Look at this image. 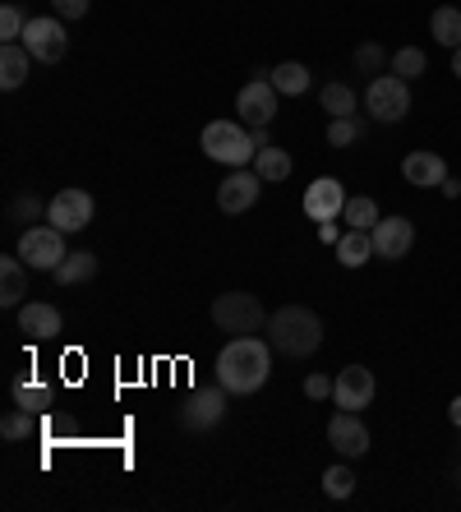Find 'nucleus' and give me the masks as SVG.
Wrapping results in <instances>:
<instances>
[{
	"label": "nucleus",
	"mask_w": 461,
	"mask_h": 512,
	"mask_svg": "<svg viewBox=\"0 0 461 512\" xmlns=\"http://www.w3.org/2000/svg\"><path fill=\"white\" fill-rule=\"evenodd\" d=\"M272 374V342H263V337H231V342L222 346V356H217V383H222L226 393H259L263 383H268Z\"/></svg>",
	"instance_id": "1"
},
{
	"label": "nucleus",
	"mask_w": 461,
	"mask_h": 512,
	"mask_svg": "<svg viewBox=\"0 0 461 512\" xmlns=\"http://www.w3.org/2000/svg\"><path fill=\"white\" fill-rule=\"evenodd\" d=\"M268 342L277 356L286 360H309L323 346V319L309 305H282L277 314H268Z\"/></svg>",
	"instance_id": "2"
},
{
	"label": "nucleus",
	"mask_w": 461,
	"mask_h": 512,
	"mask_svg": "<svg viewBox=\"0 0 461 512\" xmlns=\"http://www.w3.org/2000/svg\"><path fill=\"white\" fill-rule=\"evenodd\" d=\"M199 143H203V153L213 157V162H226V167H249L254 153H259L240 120H213V125L203 130Z\"/></svg>",
	"instance_id": "3"
},
{
	"label": "nucleus",
	"mask_w": 461,
	"mask_h": 512,
	"mask_svg": "<svg viewBox=\"0 0 461 512\" xmlns=\"http://www.w3.org/2000/svg\"><path fill=\"white\" fill-rule=\"evenodd\" d=\"M213 323L222 333L249 337V333H263V328H268V310H263L259 296H249V291H226V296L213 300Z\"/></svg>",
	"instance_id": "4"
},
{
	"label": "nucleus",
	"mask_w": 461,
	"mask_h": 512,
	"mask_svg": "<svg viewBox=\"0 0 461 512\" xmlns=\"http://www.w3.org/2000/svg\"><path fill=\"white\" fill-rule=\"evenodd\" d=\"M19 259H24L28 268H37V273H56L60 263L70 259V254H65V231L51 227V222L24 227L19 231Z\"/></svg>",
	"instance_id": "5"
},
{
	"label": "nucleus",
	"mask_w": 461,
	"mask_h": 512,
	"mask_svg": "<svg viewBox=\"0 0 461 512\" xmlns=\"http://www.w3.org/2000/svg\"><path fill=\"white\" fill-rule=\"evenodd\" d=\"M365 111L374 120H383V125L406 120V111H411V84L397 79V74H374L365 88Z\"/></svg>",
	"instance_id": "6"
},
{
	"label": "nucleus",
	"mask_w": 461,
	"mask_h": 512,
	"mask_svg": "<svg viewBox=\"0 0 461 512\" xmlns=\"http://www.w3.org/2000/svg\"><path fill=\"white\" fill-rule=\"evenodd\" d=\"M222 416H226V388L222 383H213V388H194V393L176 406V425L190 429V434H208Z\"/></svg>",
	"instance_id": "7"
},
{
	"label": "nucleus",
	"mask_w": 461,
	"mask_h": 512,
	"mask_svg": "<svg viewBox=\"0 0 461 512\" xmlns=\"http://www.w3.org/2000/svg\"><path fill=\"white\" fill-rule=\"evenodd\" d=\"M24 47L33 51V60H42V65H56V60H65V51H70V33H65V19H60V14H42V19H28Z\"/></svg>",
	"instance_id": "8"
},
{
	"label": "nucleus",
	"mask_w": 461,
	"mask_h": 512,
	"mask_svg": "<svg viewBox=\"0 0 461 512\" xmlns=\"http://www.w3.org/2000/svg\"><path fill=\"white\" fill-rule=\"evenodd\" d=\"M263 185H268V180H263L254 167H249V171H231V176L217 185V208H222V213H231V217L249 213V208L259 203Z\"/></svg>",
	"instance_id": "9"
},
{
	"label": "nucleus",
	"mask_w": 461,
	"mask_h": 512,
	"mask_svg": "<svg viewBox=\"0 0 461 512\" xmlns=\"http://www.w3.org/2000/svg\"><path fill=\"white\" fill-rule=\"evenodd\" d=\"M47 222L51 227H60L65 236L83 231L88 222H93V194L88 190H60L56 199L47 203Z\"/></svg>",
	"instance_id": "10"
},
{
	"label": "nucleus",
	"mask_w": 461,
	"mask_h": 512,
	"mask_svg": "<svg viewBox=\"0 0 461 512\" xmlns=\"http://www.w3.org/2000/svg\"><path fill=\"white\" fill-rule=\"evenodd\" d=\"M369 236H374V259L397 263V259H406L415 245V222L411 217H379Z\"/></svg>",
	"instance_id": "11"
},
{
	"label": "nucleus",
	"mask_w": 461,
	"mask_h": 512,
	"mask_svg": "<svg viewBox=\"0 0 461 512\" xmlns=\"http://www.w3.org/2000/svg\"><path fill=\"white\" fill-rule=\"evenodd\" d=\"M374 393H379V383H374V370H365V365H346V370L337 374L332 402L342 406V411H365V406L374 402Z\"/></svg>",
	"instance_id": "12"
},
{
	"label": "nucleus",
	"mask_w": 461,
	"mask_h": 512,
	"mask_svg": "<svg viewBox=\"0 0 461 512\" xmlns=\"http://www.w3.org/2000/svg\"><path fill=\"white\" fill-rule=\"evenodd\" d=\"M328 443L337 448V457H365L369 453V429L365 420H360V411H337V416L328 420Z\"/></svg>",
	"instance_id": "13"
},
{
	"label": "nucleus",
	"mask_w": 461,
	"mask_h": 512,
	"mask_svg": "<svg viewBox=\"0 0 461 512\" xmlns=\"http://www.w3.org/2000/svg\"><path fill=\"white\" fill-rule=\"evenodd\" d=\"M277 88H272V79H249L245 88H240L236 97V111L245 125H272V116H277Z\"/></svg>",
	"instance_id": "14"
},
{
	"label": "nucleus",
	"mask_w": 461,
	"mask_h": 512,
	"mask_svg": "<svg viewBox=\"0 0 461 512\" xmlns=\"http://www.w3.org/2000/svg\"><path fill=\"white\" fill-rule=\"evenodd\" d=\"M60 328H65V319L51 300H24L19 305V333L28 342H51V337H60Z\"/></svg>",
	"instance_id": "15"
},
{
	"label": "nucleus",
	"mask_w": 461,
	"mask_h": 512,
	"mask_svg": "<svg viewBox=\"0 0 461 512\" xmlns=\"http://www.w3.org/2000/svg\"><path fill=\"white\" fill-rule=\"evenodd\" d=\"M342 208H346L342 180L319 176V180H314V185L305 190V213H309V222H332V217H342Z\"/></svg>",
	"instance_id": "16"
},
{
	"label": "nucleus",
	"mask_w": 461,
	"mask_h": 512,
	"mask_svg": "<svg viewBox=\"0 0 461 512\" xmlns=\"http://www.w3.org/2000/svg\"><path fill=\"white\" fill-rule=\"evenodd\" d=\"M402 176H406V185H415V190H434V185L448 180V162H443L434 148H420V153H406Z\"/></svg>",
	"instance_id": "17"
},
{
	"label": "nucleus",
	"mask_w": 461,
	"mask_h": 512,
	"mask_svg": "<svg viewBox=\"0 0 461 512\" xmlns=\"http://www.w3.org/2000/svg\"><path fill=\"white\" fill-rule=\"evenodd\" d=\"M28 296V263L19 254H5L0 259V305L5 310H19Z\"/></svg>",
	"instance_id": "18"
},
{
	"label": "nucleus",
	"mask_w": 461,
	"mask_h": 512,
	"mask_svg": "<svg viewBox=\"0 0 461 512\" xmlns=\"http://www.w3.org/2000/svg\"><path fill=\"white\" fill-rule=\"evenodd\" d=\"M28 65H33V51H28L24 42H5V47H0V88H5V93L24 88Z\"/></svg>",
	"instance_id": "19"
},
{
	"label": "nucleus",
	"mask_w": 461,
	"mask_h": 512,
	"mask_svg": "<svg viewBox=\"0 0 461 512\" xmlns=\"http://www.w3.org/2000/svg\"><path fill=\"white\" fill-rule=\"evenodd\" d=\"M332 250H337V263H342V268H365V263L374 259V236H369V231L346 227L342 240H337Z\"/></svg>",
	"instance_id": "20"
},
{
	"label": "nucleus",
	"mask_w": 461,
	"mask_h": 512,
	"mask_svg": "<svg viewBox=\"0 0 461 512\" xmlns=\"http://www.w3.org/2000/svg\"><path fill=\"white\" fill-rule=\"evenodd\" d=\"M51 402H56V393H51L42 379H33V374L14 379V406H24V411L42 416V411H51Z\"/></svg>",
	"instance_id": "21"
},
{
	"label": "nucleus",
	"mask_w": 461,
	"mask_h": 512,
	"mask_svg": "<svg viewBox=\"0 0 461 512\" xmlns=\"http://www.w3.org/2000/svg\"><path fill=\"white\" fill-rule=\"evenodd\" d=\"M429 33H434L438 47L457 51L461 47V10L457 5H438V10L429 14Z\"/></svg>",
	"instance_id": "22"
},
{
	"label": "nucleus",
	"mask_w": 461,
	"mask_h": 512,
	"mask_svg": "<svg viewBox=\"0 0 461 512\" xmlns=\"http://www.w3.org/2000/svg\"><path fill=\"white\" fill-rule=\"evenodd\" d=\"M268 79H272V88L282 97H300V93H309V70L300 65V60H282L277 70H268Z\"/></svg>",
	"instance_id": "23"
},
{
	"label": "nucleus",
	"mask_w": 461,
	"mask_h": 512,
	"mask_svg": "<svg viewBox=\"0 0 461 512\" xmlns=\"http://www.w3.org/2000/svg\"><path fill=\"white\" fill-rule=\"evenodd\" d=\"M51 277H56L60 286H83V282H93V277H97V254H88V250L70 254V259L60 263Z\"/></svg>",
	"instance_id": "24"
},
{
	"label": "nucleus",
	"mask_w": 461,
	"mask_h": 512,
	"mask_svg": "<svg viewBox=\"0 0 461 512\" xmlns=\"http://www.w3.org/2000/svg\"><path fill=\"white\" fill-rule=\"evenodd\" d=\"M342 222L355 227V231H374V222H379V203L369 199V194H346Z\"/></svg>",
	"instance_id": "25"
},
{
	"label": "nucleus",
	"mask_w": 461,
	"mask_h": 512,
	"mask_svg": "<svg viewBox=\"0 0 461 512\" xmlns=\"http://www.w3.org/2000/svg\"><path fill=\"white\" fill-rule=\"evenodd\" d=\"M319 111H328V116H355V111H360V97H355L351 84H323Z\"/></svg>",
	"instance_id": "26"
},
{
	"label": "nucleus",
	"mask_w": 461,
	"mask_h": 512,
	"mask_svg": "<svg viewBox=\"0 0 461 512\" xmlns=\"http://www.w3.org/2000/svg\"><path fill=\"white\" fill-rule=\"evenodd\" d=\"M291 167H296V162H291V153H286V148H272V143H268V148H259V153H254V171H259L268 185H272V180H286V176H291Z\"/></svg>",
	"instance_id": "27"
},
{
	"label": "nucleus",
	"mask_w": 461,
	"mask_h": 512,
	"mask_svg": "<svg viewBox=\"0 0 461 512\" xmlns=\"http://www.w3.org/2000/svg\"><path fill=\"white\" fill-rule=\"evenodd\" d=\"M323 494H328V499H351L355 494V471L346 462H337V466H328V471H323Z\"/></svg>",
	"instance_id": "28"
},
{
	"label": "nucleus",
	"mask_w": 461,
	"mask_h": 512,
	"mask_svg": "<svg viewBox=\"0 0 461 512\" xmlns=\"http://www.w3.org/2000/svg\"><path fill=\"white\" fill-rule=\"evenodd\" d=\"M360 134H365V125H360L355 116H332L328 120V148H351Z\"/></svg>",
	"instance_id": "29"
},
{
	"label": "nucleus",
	"mask_w": 461,
	"mask_h": 512,
	"mask_svg": "<svg viewBox=\"0 0 461 512\" xmlns=\"http://www.w3.org/2000/svg\"><path fill=\"white\" fill-rule=\"evenodd\" d=\"M388 65H392V74H397V79H406V84H411V79H420V74H425V51H420V47H402L397 56L388 60Z\"/></svg>",
	"instance_id": "30"
},
{
	"label": "nucleus",
	"mask_w": 461,
	"mask_h": 512,
	"mask_svg": "<svg viewBox=\"0 0 461 512\" xmlns=\"http://www.w3.org/2000/svg\"><path fill=\"white\" fill-rule=\"evenodd\" d=\"M24 28H28L24 10H19L14 0H5V5H0V37H5V42H24Z\"/></svg>",
	"instance_id": "31"
},
{
	"label": "nucleus",
	"mask_w": 461,
	"mask_h": 512,
	"mask_svg": "<svg viewBox=\"0 0 461 512\" xmlns=\"http://www.w3.org/2000/svg\"><path fill=\"white\" fill-rule=\"evenodd\" d=\"M28 434H33V411H24V406H14L10 416L0 420V439L19 443V439H28Z\"/></svg>",
	"instance_id": "32"
},
{
	"label": "nucleus",
	"mask_w": 461,
	"mask_h": 512,
	"mask_svg": "<svg viewBox=\"0 0 461 512\" xmlns=\"http://www.w3.org/2000/svg\"><path fill=\"white\" fill-rule=\"evenodd\" d=\"M37 213H42V199H37L33 190H24V194H14L10 199V222L19 231H24V222H37Z\"/></svg>",
	"instance_id": "33"
},
{
	"label": "nucleus",
	"mask_w": 461,
	"mask_h": 512,
	"mask_svg": "<svg viewBox=\"0 0 461 512\" xmlns=\"http://www.w3.org/2000/svg\"><path fill=\"white\" fill-rule=\"evenodd\" d=\"M355 65L365 74H383V65H388V51L379 47V42H365V47L355 51Z\"/></svg>",
	"instance_id": "34"
},
{
	"label": "nucleus",
	"mask_w": 461,
	"mask_h": 512,
	"mask_svg": "<svg viewBox=\"0 0 461 512\" xmlns=\"http://www.w3.org/2000/svg\"><path fill=\"white\" fill-rule=\"evenodd\" d=\"M332 388H337V379H323V374H309V379H305V397H309V402H328Z\"/></svg>",
	"instance_id": "35"
},
{
	"label": "nucleus",
	"mask_w": 461,
	"mask_h": 512,
	"mask_svg": "<svg viewBox=\"0 0 461 512\" xmlns=\"http://www.w3.org/2000/svg\"><path fill=\"white\" fill-rule=\"evenodd\" d=\"M88 5H93V0H51V10H56L65 24H70V19H83V14H88Z\"/></svg>",
	"instance_id": "36"
},
{
	"label": "nucleus",
	"mask_w": 461,
	"mask_h": 512,
	"mask_svg": "<svg viewBox=\"0 0 461 512\" xmlns=\"http://www.w3.org/2000/svg\"><path fill=\"white\" fill-rule=\"evenodd\" d=\"M337 222H342V217H332V222H319V240H323V245H337V240H342V227H337Z\"/></svg>",
	"instance_id": "37"
},
{
	"label": "nucleus",
	"mask_w": 461,
	"mask_h": 512,
	"mask_svg": "<svg viewBox=\"0 0 461 512\" xmlns=\"http://www.w3.org/2000/svg\"><path fill=\"white\" fill-rule=\"evenodd\" d=\"M249 139H254V148H268V125H249Z\"/></svg>",
	"instance_id": "38"
},
{
	"label": "nucleus",
	"mask_w": 461,
	"mask_h": 512,
	"mask_svg": "<svg viewBox=\"0 0 461 512\" xmlns=\"http://www.w3.org/2000/svg\"><path fill=\"white\" fill-rule=\"evenodd\" d=\"M438 190H443V194H448V199H457V194H461V180H443V185H438Z\"/></svg>",
	"instance_id": "39"
},
{
	"label": "nucleus",
	"mask_w": 461,
	"mask_h": 512,
	"mask_svg": "<svg viewBox=\"0 0 461 512\" xmlns=\"http://www.w3.org/2000/svg\"><path fill=\"white\" fill-rule=\"evenodd\" d=\"M448 416H452V425L461 429V397H452V406H448Z\"/></svg>",
	"instance_id": "40"
},
{
	"label": "nucleus",
	"mask_w": 461,
	"mask_h": 512,
	"mask_svg": "<svg viewBox=\"0 0 461 512\" xmlns=\"http://www.w3.org/2000/svg\"><path fill=\"white\" fill-rule=\"evenodd\" d=\"M452 74H457V79H461V47L452 51Z\"/></svg>",
	"instance_id": "41"
}]
</instances>
